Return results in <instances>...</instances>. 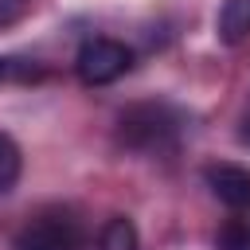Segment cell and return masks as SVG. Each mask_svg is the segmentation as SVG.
Returning <instances> with one entry per match:
<instances>
[{"instance_id":"obj_1","label":"cell","mask_w":250,"mask_h":250,"mask_svg":"<svg viewBox=\"0 0 250 250\" xmlns=\"http://www.w3.org/2000/svg\"><path fill=\"white\" fill-rule=\"evenodd\" d=\"M180 133V117L176 109L160 105V102H145V105H133L121 113L117 121V137L129 145V148H141V152H156V148H168Z\"/></svg>"},{"instance_id":"obj_2","label":"cell","mask_w":250,"mask_h":250,"mask_svg":"<svg viewBox=\"0 0 250 250\" xmlns=\"http://www.w3.org/2000/svg\"><path fill=\"white\" fill-rule=\"evenodd\" d=\"M16 250H82V223L66 207H47L20 227Z\"/></svg>"},{"instance_id":"obj_3","label":"cell","mask_w":250,"mask_h":250,"mask_svg":"<svg viewBox=\"0 0 250 250\" xmlns=\"http://www.w3.org/2000/svg\"><path fill=\"white\" fill-rule=\"evenodd\" d=\"M129 66H133V51L125 43H117V39H105V35L86 39L78 47V59H74V70H78V78L86 86H109Z\"/></svg>"},{"instance_id":"obj_4","label":"cell","mask_w":250,"mask_h":250,"mask_svg":"<svg viewBox=\"0 0 250 250\" xmlns=\"http://www.w3.org/2000/svg\"><path fill=\"white\" fill-rule=\"evenodd\" d=\"M203 180L219 203H227L230 211H250V168L223 160V164H207Z\"/></svg>"},{"instance_id":"obj_5","label":"cell","mask_w":250,"mask_h":250,"mask_svg":"<svg viewBox=\"0 0 250 250\" xmlns=\"http://www.w3.org/2000/svg\"><path fill=\"white\" fill-rule=\"evenodd\" d=\"M215 35L227 47L250 39V0H223L219 20H215Z\"/></svg>"},{"instance_id":"obj_6","label":"cell","mask_w":250,"mask_h":250,"mask_svg":"<svg viewBox=\"0 0 250 250\" xmlns=\"http://www.w3.org/2000/svg\"><path fill=\"white\" fill-rule=\"evenodd\" d=\"M94 250H141L133 219H125V215H113V219H109V223L98 230V242H94Z\"/></svg>"},{"instance_id":"obj_7","label":"cell","mask_w":250,"mask_h":250,"mask_svg":"<svg viewBox=\"0 0 250 250\" xmlns=\"http://www.w3.org/2000/svg\"><path fill=\"white\" fill-rule=\"evenodd\" d=\"M20 168H23V156H20V145L0 133V191H8L16 180H20Z\"/></svg>"},{"instance_id":"obj_8","label":"cell","mask_w":250,"mask_h":250,"mask_svg":"<svg viewBox=\"0 0 250 250\" xmlns=\"http://www.w3.org/2000/svg\"><path fill=\"white\" fill-rule=\"evenodd\" d=\"M215 250H250V223L246 219H227L215 234Z\"/></svg>"},{"instance_id":"obj_9","label":"cell","mask_w":250,"mask_h":250,"mask_svg":"<svg viewBox=\"0 0 250 250\" xmlns=\"http://www.w3.org/2000/svg\"><path fill=\"white\" fill-rule=\"evenodd\" d=\"M27 8H31V0H0V23H12V20H20Z\"/></svg>"},{"instance_id":"obj_10","label":"cell","mask_w":250,"mask_h":250,"mask_svg":"<svg viewBox=\"0 0 250 250\" xmlns=\"http://www.w3.org/2000/svg\"><path fill=\"white\" fill-rule=\"evenodd\" d=\"M0 74H4V62H0Z\"/></svg>"}]
</instances>
